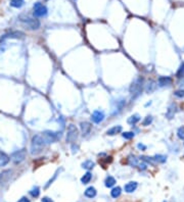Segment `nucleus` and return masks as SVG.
Returning a JSON list of instances; mask_svg holds the SVG:
<instances>
[{
    "label": "nucleus",
    "instance_id": "obj_1",
    "mask_svg": "<svg viewBox=\"0 0 184 202\" xmlns=\"http://www.w3.org/2000/svg\"><path fill=\"white\" fill-rule=\"evenodd\" d=\"M46 144H45L41 135H35L32 138V142H31V154L37 155V154L41 153V151L43 150V147Z\"/></svg>",
    "mask_w": 184,
    "mask_h": 202
},
{
    "label": "nucleus",
    "instance_id": "obj_2",
    "mask_svg": "<svg viewBox=\"0 0 184 202\" xmlns=\"http://www.w3.org/2000/svg\"><path fill=\"white\" fill-rule=\"evenodd\" d=\"M143 82H144V80H143V78H141V77H138V78L135 79L132 83H131L130 87H129V92H130V94H132V95H138V94L141 92V90H142Z\"/></svg>",
    "mask_w": 184,
    "mask_h": 202
},
{
    "label": "nucleus",
    "instance_id": "obj_3",
    "mask_svg": "<svg viewBox=\"0 0 184 202\" xmlns=\"http://www.w3.org/2000/svg\"><path fill=\"white\" fill-rule=\"evenodd\" d=\"M41 136L42 138H43V140H44L45 144L48 145V144L54 143V142L57 141L58 139H60L61 135L60 133H55V132H52V131H45L42 133Z\"/></svg>",
    "mask_w": 184,
    "mask_h": 202
},
{
    "label": "nucleus",
    "instance_id": "obj_4",
    "mask_svg": "<svg viewBox=\"0 0 184 202\" xmlns=\"http://www.w3.org/2000/svg\"><path fill=\"white\" fill-rule=\"evenodd\" d=\"M79 136V132H78V129L76 128V126H74L73 124L69 125V127H68V132H66V142L68 143H73L77 140Z\"/></svg>",
    "mask_w": 184,
    "mask_h": 202
},
{
    "label": "nucleus",
    "instance_id": "obj_5",
    "mask_svg": "<svg viewBox=\"0 0 184 202\" xmlns=\"http://www.w3.org/2000/svg\"><path fill=\"white\" fill-rule=\"evenodd\" d=\"M34 8V15L36 17H46L47 13H48V9L45 5H43L40 2H36L33 6Z\"/></svg>",
    "mask_w": 184,
    "mask_h": 202
},
{
    "label": "nucleus",
    "instance_id": "obj_6",
    "mask_svg": "<svg viewBox=\"0 0 184 202\" xmlns=\"http://www.w3.org/2000/svg\"><path fill=\"white\" fill-rule=\"evenodd\" d=\"M24 24V27L28 30H38L40 28V22L37 19H25V20H21Z\"/></svg>",
    "mask_w": 184,
    "mask_h": 202
},
{
    "label": "nucleus",
    "instance_id": "obj_7",
    "mask_svg": "<svg viewBox=\"0 0 184 202\" xmlns=\"http://www.w3.org/2000/svg\"><path fill=\"white\" fill-rule=\"evenodd\" d=\"M26 155H27L26 150L25 149H21V150L15 151V152H13L11 154V160L15 163H21L22 161L25 160Z\"/></svg>",
    "mask_w": 184,
    "mask_h": 202
},
{
    "label": "nucleus",
    "instance_id": "obj_8",
    "mask_svg": "<svg viewBox=\"0 0 184 202\" xmlns=\"http://www.w3.org/2000/svg\"><path fill=\"white\" fill-rule=\"evenodd\" d=\"M25 38V33L22 31H10L9 33L5 34L4 36L1 38V40L5 39H23Z\"/></svg>",
    "mask_w": 184,
    "mask_h": 202
},
{
    "label": "nucleus",
    "instance_id": "obj_9",
    "mask_svg": "<svg viewBox=\"0 0 184 202\" xmlns=\"http://www.w3.org/2000/svg\"><path fill=\"white\" fill-rule=\"evenodd\" d=\"M106 117V115L102 110H94L92 115H91V119L94 124H100Z\"/></svg>",
    "mask_w": 184,
    "mask_h": 202
},
{
    "label": "nucleus",
    "instance_id": "obj_10",
    "mask_svg": "<svg viewBox=\"0 0 184 202\" xmlns=\"http://www.w3.org/2000/svg\"><path fill=\"white\" fill-rule=\"evenodd\" d=\"M12 176V170H3L2 173L0 174V184L4 185L6 183H8V181L10 180Z\"/></svg>",
    "mask_w": 184,
    "mask_h": 202
},
{
    "label": "nucleus",
    "instance_id": "obj_11",
    "mask_svg": "<svg viewBox=\"0 0 184 202\" xmlns=\"http://www.w3.org/2000/svg\"><path fill=\"white\" fill-rule=\"evenodd\" d=\"M80 129H81V133L83 136H87L91 131V124L88 122H82L80 124Z\"/></svg>",
    "mask_w": 184,
    "mask_h": 202
},
{
    "label": "nucleus",
    "instance_id": "obj_12",
    "mask_svg": "<svg viewBox=\"0 0 184 202\" xmlns=\"http://www.w3.org/2000/svg\"><path fill=\"white\" fill-rule=\"evenodd\" d=\"M137 182H129L127 183L125 185V187H124V189H125V192L127 193H132L134 192L136 189H137Z\"/></svg>",
    "mask_w": 184,
    "mask_h": 202
},
{
    "label": "nucleus",
    "instance_id": "obj_13",
    "mask_svg": "<svg viewBox=\"0 0 184 202\" xmlns=\"http://www.w3.org/2000/svg\"><path fill=\"white\" fill-rule=\"evenodd\" d=\"M157 83L161 87H165V86H168L172 83V79L170 77H159V80H157Z\"/></svg>",
    "mask_w": 184,
    "mask_h": 202
},
{
    "label": "nucleus",
    "instance_id": "obj_14",
    "mask_svg": "<svg viewBox=\"0 0 184 202\" xmlns=\"http://www.w3.org/2000/svg\"><path fill=\"white\" fill-rule=\"evenodd\" d=\"M9 156L4 152H0V166H5L9 162Z\"/></svg>",
    "mask_w": 184,
    "mask_h": 202
},
{
    "label": "nucleus",
    "instance_id": "obj_15",
    "mask_svg": "<svg viewBox=\"0 0 184 202\" xmlns=\"http://www.w3.org/2000/svg\"><path fill=\"white\" fill-rule=\"evenodd\" d=\"M121 132H122V127H121V126H115V127L108 129V131H106V134H108V136H114V135L119 134Z\"/></svg>",
    "mask_w": 184,
    "mask_h": 202
},
{
    "label": "nucleus",
    "instance_id": "obj_16",
    "mask_svg": "<svg viewBox=\"0 0 184 202\" xmlns=\"http://www.w3.org/2000/svg\"><path fill=\"white\" fill-rule=\"evenodd\" d=\"M96 189L94 187H88L87 189L85 190V192H84V194H85L86 197L88 198H93L96 196Z\"/></svg>",
    "mask_w": 184,
    "mask_h": 202
},
{
    "label": "nucleus",
    "instance_id": "obj_17",
    "mask_svg": "<svg viewBox=\"0 0 184 202\" xmlns=\"http://www.w3.org/2000/svg\"><path fill=\"white\" fill-rule=\"evenodd\" d=\"M116 184V180L114 177H112V176H108V177H106V181H104V185H106V188H112L114 187Z\"/></svg>",
    "mask_w": 184,
    "mask_h": 202
},
{
    "label": "nucleus",
    "instance_id": "obj_18",
    "mask_svg": "<svg viewBox=\"0 0 184 202\" xmlns=\"http://www.w3.org/2000/svg\"><path fill=\"white\" fill-rule=\"evenodd\" d=\"M25 4V0H10V5L12 7L21 8Z\"/></svg>",
    "mask_w": 184,
    "mask_h": 202
},
{
    "label": "nucleus",
    "instance_id": "obj_19",
    "mask_svg": "<svg viewBox=\"0 0 184 202\" xmlns=\"http://www.w3.org/2000/svg\"><path fill=\"white\" fill-rule=\"evenodd\" d=\"M140 121V117L138 115H131L129 119H128V121H127V123L129 125H135V124H137L138 122Z\"/></svg>",
    "mask_w": 184,
    "mask_h": 202
},
{
    "label": "nucleus",
    "instance_id": "obj_20",
    "mask_svg": "<svg viewBox=\"0 0 184 202\" xmlns=\"http://www.w3.org/2000/svg\"><path fill=\"white\" fill-rule=\"evenodd\" d=\"M121 193H122V189L120 187H115L110 191V195H112L113 198H118L121 195Z\"/></svg>",
    "mask_w": 184,
    "mask_h": 202
},
{
    "label": "nucleus",
    "instance_id": "obj_21",
    "mask_svg": "<svg viewBox=\"0 0 184 202\" xmlns=\"http://www.w3.org/2000/svg\"><path fill=\"white\" fill-rule=\"evenodd\" d=\"M94 166H95V163H94L92 160H86L82 163V168H85V170H92V168H94Z\"/></svg>",
    "mask_w": 184,
    "mask_h": 202
},
{
    "label": "nucleus",
    "instance_id": "obj_22",
    "mask_svg": "<svg viewBox=\"0 0 184 202\" xmlns=\"http://www.w3.org/2000/svg\"><path fill=\"white\" fill-rule=\"evenodd\" d=\"M155 87H157V86H155V82H153V81H150L149 83L147 84L146 88H145V91H146L147 93H151L155 90Z\"/></svg>",
    "mask_w": 184,
    "mask_h": 202
},
{
    "label": "nucleus",
    "instance_id": "obj_23",
    "mask_svg": "<svg viewBox=\"0 0 184 202\" xmlns=\"http://www.w3.org/2000/svg\"><path fill=\"white\" fill-rule=\"evenodd\" d=\"M91 178H92V175H91L89 172H87V173H86L85 175L81 178V182L83 183V184H88V183L91 181Z\"/></svg>",
    "mask_w": 184,
    "mask_h": 202
},
{
    "label": "nucleus",
    "instance_id": "obj_24",
    "mask_svg": "<svg viewBox=\"0 0 184 202\" xmlns=\"http://www.w3.org/2000/svg\"><path fill=\"white\" fill-rule=\"evenodd\" d=\"M153 161H157V162H161V163H164L165 161L167 160V157L165 155H161V154H157V155H155L152 157Z\"/></svg>",
    "mask_w": 184,
    "mask_h": 202
},
{
    "label": "nucleus",
    "instance_id": "obj_25",
    "mask_svg": "<svg viewBox=\"0 0 184 202\" xmlns=\"http://www.w3.org/2000/svg\"><path fill=\"white\" fill-rule=\"evenodd\" d=\"M29 193H30V195H31L32 197L37 198V197H38V196L40 195V189H39V187H34L33 189H31V190L29 191Z\"/></svg>",
    "mask_w": 184,
    "mask_h": 202
},
{
    "label": "nucleus",
    "instance_id": "obj_26",
    "mask_svg": "<svg viewBox=\"0 0 184 202\" xmlns=\"http://www.w3.org/2000/svg\"><path fill=\"white\" fill-rule=\"evenodd\" d=\"M128 162H129V164L132 166H135L138 164V159L135 157L134 155H130L129 157H128Z\"/></svg>",
    "mask_w": 184,
    "mask_h": 202
},
{
    "label": "nucleus",
    "instance_id": "obj_27",
    "mask_svg": "<svg viewBox=\"0 0 184 202\" xmlns=\"http://www.w3.org/2000/svg\"><path fill=\"white\" fill-rule=\"evenodd\" d=\"M176 76H177V78L178 79H181V78H183L184 77V62L181 64V66H180L179 70L177 71Z\"/></svg>",
    "mask_w": 184,
    "mask_h": 202
},
{
    "label": "nucleus",
    "instance_id": "obj_28",
    "mask_svg": "<svg viewBox=\"0 0 184 202\" xmlns=\"http://www.w3.org/2000/svg\"><path fill=\"white\" fill-rule=\"evenodd\" d=\"M152 117L151 115H147L146 117H145L144 119H143V122H142V126H144V127H146V126H149L150 124L152 123Z\"/></svg>",
    "mask_w": 184,
    "mask_h": 202
},
{
    "label": "nucleus",
    "instance_id": "obj_29",
    "mask_svg": "<svg viewBox=\"0 0 184 202\" xmlns=\"http://www.w3.org/2000/svg\"><path fill=\"white\" fill-rule=\"evenodd\" d=\"M122 137L126 140H129V139H132L134 137V133L133 132H125L122 134Z\"/></svg>",
    "mask_w": 184,
    "mask_h": 202
},
{
    "label": "nucleus",
    "instance_id": "obj_30",
    "mask_svg": "<svg viewBox=\"0 0 184 202\" xmlns=\"http://www.w3.org/2000/svg\"><path fill=\"white\" fill-rule=\"evenodd\" d=\"M177 136L178 138L181 139V140H184V127H180L177 131Z\"/></svg>",
    "mask_w": 184,
    "mask_h": 202
},
{
    "label": "nucleus",
    "instance_id": "obj_31",
    "mask_svg": "<svg viewBox=\"0 0 184 202\" xmlns=\"http://www.w3.org/2000/svg\"><path fill=\"white\" fill-rule=\"evenodd\" d=\"M174 95L176 96V97H179V98L184 97V90H177L176 92L174 93Z\"/></svg>",
    "mask_w": 184,
    "mask_h": 202
},
{
    "label": "nucleus",
    "instance_id": "obj_32",
    "mask_svg": "<svg viewBox=\"0 0 184 202\" xmlns=\"http://www.w3.org/2000/svg\"><path fill=\"white\" fill-rule=\"evenodd\" d=\"M57 173H58V170H57L56 173L54 174V176H53V178H52V179H51V180H49V182H48V183H47V184H46V186H45V188H47V187H48V186H49V185H51V184H52V182H53V181H54V180H55V178H56V176H57Z\"/></svg>",
    "mask_w": 184,
    "mask_h": 202
},
{
    "label": "nucleus",
    "instance_id": "obj_33",
    "mask_svg": "<svg viewBox=\"0 0 184 202\" xmlns=\"http://www.w3.org/2000/svg\"><path fill=\"white\" fill-rule=\"evenodd\" d=\"M137 147H138V149H140V150H146V146L143 145V144H141V143L138 144Z\"/></svg>",
    "mask_w": 184,
    "mask_h": 202
},
{
    "label": "nucleus",
    "instance_id": "obj_34",
    "mask_svg": "<svg viewBox=\"0 0 184 202\" xmlns=\"http://www.w3.org/2000/svg\"><path fill=\"white\" fill-rule=\"evenodd\" d=\"M138 166H139V168L140 170H146V163H139V164H138Z\"/></svg>",
    "mask_w": 184,
    "mask_h": 202
},
{
    "label": "nucleus",
    "instance_id": "obj_35",
    "mask_svg": "<svg viewBox=\"0 0 184 202\" xmlns=\"http://www.w3.org/2000/svg\"><path fill=\"white\" fill-rule=\"evenodd\" d=\"M42 202H53V200L48 197H43L42 198Z\"/></svg>",
    "mask_w": 184,
    "mask_h": 202
},
{
    "label": "nucleus",
    "instance_id": "obj_36",
    "mask_svg": "<svg viewBox=\"0 0 184 202\" xmlns=\"http://www.w3.org/2000/svg\"><path fill=\"white\" fill-rule=\"evenodd\" d=\"M17 202H30V200L28 199L27 197H22L20 200H19V201H17Z\"/></svg>",
    "mask_w": 184,
    "mask_h": 202
},
{
    "label": "nucleus",
    "instance_id": "obj_37",
    "mask_svg": "<svg viewBox=\"0 0 184 202\" xmlns=\"http://www.w3.org/2000/svg\"><path fill=\"white\" fill-rule=\"evenodd\" d=\"M5 45H4V43H2V44H0V52H3L5 50Z\"/></svg>",
    "mask_w": 184,
    "mask_h": 202
}]
</instances>
